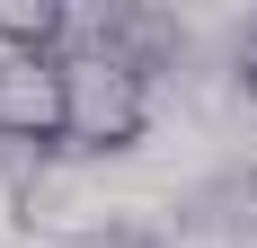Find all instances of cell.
Instances as JSON below:
<instances>
[{
  "label": "cell",
  "instance_id": "1",
  "mask_svg": "<svg viewBox=\"0 0 257 248\" xmlns=\"http://www.w3.org/2000/svg\"><path fill=\"white\" fill-rule=\"evenodd\" d=\"M62 89H71V160H115L151 133V80L115 62L106 45H80L62 53Z\"/></svg>",
  "mask_w": 257,
  "mask_h": 248
},
{
  "label": "cell",
  "instance_id": "2",
  "mask_svg": "<svg viewBox=\"0 0 257 248\" xmlns=\"http://www.w3.org/2000/svg\"><path fill=\"white\" fill-rule=\"evenodd\" d=\"M0 142L9 151H71V89H62V53H0Z\"/></svg>",
  "mask_w": 257,
  "mask_h": 248
},
{
  "label": "cell",
  "instance_id": "3",
  "mask_svg": "<svg viewBox=\"0 0 257 248\" xmlns=\"http://www.w3.org/2000/svg\"><path fill=\"white\" fill-rule=\"evenodd\" d=\"M80 45H106L115 62H133V71L151 80V71H169L186 53V27L160 18V9H89L80 18Z\"/></svg>",
  "mask_w": 257,
  "mask_h": 248
},
{
  "label": "cell",
  "instance_id": "4",
  "mask_svg": "<svg viewBox=\"0 0 257 248\" xmlns=\"http://www.w3.org/2000/svg\"><path fill=\"white\" fill-rule=\"evenodd\" d=\"M80 9L71 0H0V53H71Z\"/></svg>",
  "mask_w": 257,
  "mask_h": 248
},
{
  "label": "cell",
  "instance_id": "5",
  "mask_svg": "<svg viewBox=\"0 0 257 248\" xmlns=\"http://www.w3.org/2000/svg\"><path fill=\"white\" fill-rule=\"evenodd\" d=\"M231 80H239V89H257V9L239 18V36H231Z\"/></svg>",
  "mask_w": 257,
  "mask_h": 248
}]
</instances>
